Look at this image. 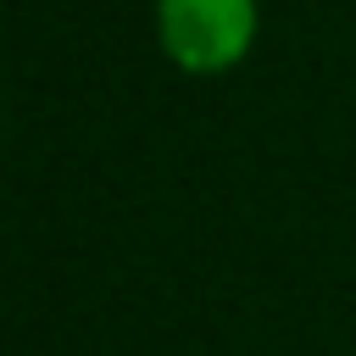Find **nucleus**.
I'll list each match as a JSON object with an SVG mask.
<instances>
[{"label": "nucleus", "instance_id": "f257e3e1", "mask_svg": "<svg viewBox=\"0 0 356 356\" xmlns=\"http://www.w3.org/2000/svg\"><path fill=\"white\" fill-rule=\"evenodd\" d=\"M256 0H156V39L178 72L217 78L239 67L256 44Z\"/></svg>", "mask_w": 356, "mask_h": 356}]
</instances>
